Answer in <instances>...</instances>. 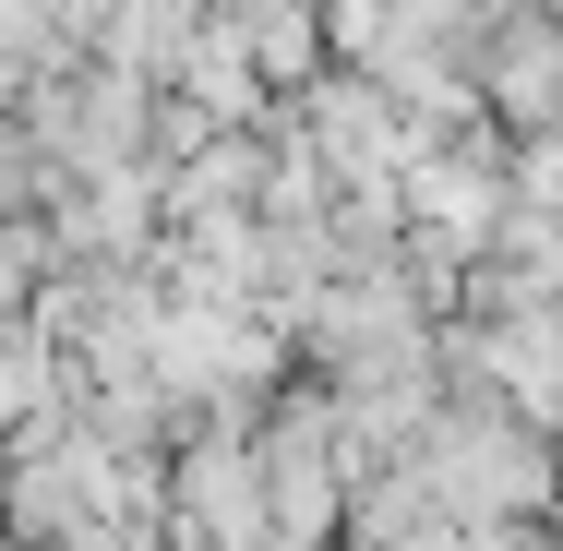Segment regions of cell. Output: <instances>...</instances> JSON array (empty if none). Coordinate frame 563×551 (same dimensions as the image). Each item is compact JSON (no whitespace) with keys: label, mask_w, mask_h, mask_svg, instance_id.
<instances>
[{"label":"cell","mask_w":563,"mask_h":551,"mask_svg":"<svg viewBox=\"0 0 563 551\" xmlns=\"http://www.w3.org/2000/svg\"><path fill=\"white\" fill-rule=\"evenodd\" d=\"M420 467H432V492H444L455 528H504V516H552V492H563V432L516 420L504 396H444V420H432V443H420Z\"/></svg>","instance_id":"1"},{"label":"cell","mask_w":563,"mask_h":551,"mask_svg":"<svg viewBox=\"0 0 563 551\" xmlns=\"http://www.w3.org/2000/svg\"><path fill=\"white\" fill-rule=\"evenodd\" d=\"M24 132H36V156L60 168V180H132V168H156V85H132L109 60H60V73H36L24 85Z\"/></svg>","instance_id":"2"},{"label":"cell","mask_w":563,"mask_h":551,"mask_svg":"<svg viewBox=\"0 0 563 551\" xmlns=\"http://www.w3.org/2000/svg\"><path fill=\"white\" fill-rule=\"evenodd\" d=\"M168 540L180 551H264V443H252V420H192L180 432Z\"/></svg>","instance_id":"3"},{"label":"cell","mask_w":563,"mask_h":551,"mask_svg":"<svg viewBox=\"0 0 563 551\" xmlns=\"http://www.w3.org/2000/svg\"><path fill=\"white\" fill-rule=\"evenodd\" d=\"M467 551H563L552 516H504V528H467Z\"/></svg>","instance_id":"4"}]
</instances>
